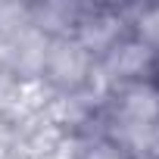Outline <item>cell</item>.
I'll return each instance as SVG.
<instances>
[{
    "label": "cell",
    "mask_w": 159,
    "mask_h": 159,
    "mask_svg": "<svg viewBox=\"0 0 159 159\" xmlns=\"http://www.w3.org/2000/svg\"><path fill=\"white\" fill-rule=\"evenodd\" d=\"M100 59L75 34H50L41 53V75L59 94H81L97 72Z\"/></svg>",
    "instance_id": "cell-1"
},
{
    "label": "cell",
    "mask_w": 159,
    "mask_h": 159,
    "mask_svg": "<svg viewBox=\"0 0 159 159\" xmlns=\"http://www.w3.org/2000/svg\"><path fill=\"white\" fill-rule=\"evenodd\" d=\"M156 122H159V88L153 81H125L112 88L109 125H116V131H109V137L134 150L131 137L143 134L150 140V131Z\"/></svg>",
    "instance_id": "cell-2"
},
{
    "label": "cell",
    "mask_w": 159,
    "mask_h": 159,
    "mask_svg": "<svg viewBox=\"0 0 159 159\" xmlns=\"http://www.w3.org/2000/svg\"><path fill=\"white\" fill-rule=\"evenodd\" d=\"M78 159H134V150H128L125 143H119L109 134H100L81 150Z\"/></svg>",
    "instance_id": "cell-3"
},
{
    "label": "cell",
    "mask_w": 159,
    "mask_h": 159,
    "mask_svg": "<svg viewBox=\"0 0 159 159\" xmlns=\"http://www.w3.org/2000/svg\"><path fill=\"white\" fill-rule=\"evenodd\" d=\"M147 153L159 159V122H156V125H153V131H150V140H147Z\"/></svg>",
    "instance_id": "cell-4"
},
{
    "label": "cell",
    "mask_w": 159,
    "mask_h": 159,
    "mask_svg": "<svg viewBox=\"0 0 159 159\" xmlns=\"http://www.w3.org/2000/svg\"><path fill=\"white\" fill-rule=\"evenodd\" d=\"M134 159H156V156H150V153H143V156H134Z\"/></svg>",
    "instance_id": "cell-5"
}]
</instances>
